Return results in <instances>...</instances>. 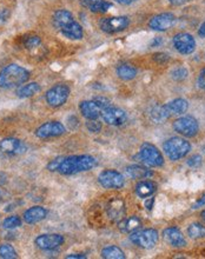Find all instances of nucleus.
I'll return each instance as SVG.
<instances>
[{
  "label": "nucleus",
  "instance_id": "nucleus-2",
  "mask_svg": "<svg viewBox=\"0 0 205 259\" xmlns=\"http://www.w3.org/2000/svg\"><path fill=\"white\" fill-rule=\"evenodd\" d=\"M53 23L59 27L60 32L71 40H80L84 35L83 27L74 20L70 11L58 10L53 15Z\"/></svg>",
  "mask_w": 205,
  "mask_h": 259
},
{
  "label": "nucleus",
  "instance_id": "nucleus-45",
  "mask_svg": "<svg viewBox=\"0 0 205 259\" xmlns=\"http://www.w3.org/2000/svg\"><path fill=\"white\" fill-rule=\"evenodd\" d=\"M201 216H202V218H203V219H204V222H205V210H204V211H202V214H201Z\"/></svg>",
  "mask_w": 205,
  "mask_h": 259
},
{
  "label": "nucleus",
  "instance_id": "nucleus-26",
  "mask_svg": "<svg viewBox=\"0 0 205 259\" xmlns=\"http://www.w3.org/2000/svg\"><path fill=\"white\" fill-rule=\"evenodd\" d=\"M41 87L38 83H29V84L21 86L17 91V96L19 98H30V97L34 96L35 93L40 92Z\"/></svg>",
  "mask_w": 205,
  "mask_h": 259
},
{
  "label": "nucleus",
  "instance_id": "nucleus-15",
  "mask_svg": "<svg viewBox=\"0 0 205 259\" xmlns=\"http://www.w3.org/2000/svg\"><path fill=\"white\" fill-rule=\"evenodd\" d=\"M174 23H176V17L172 13H160V15L154 16L151 19L149 26H150L151 30L163 32V31L171 29Z\"/></svg>",
  "mask_w": 205,
  "mask_h": 259
},
{
  "label": "nucleus",
  "instance_id": "nucleus-8",
  "mask_svg": "<svg viewBox=\"0 0 205 259\" xmlns=\"http://www.w3.org/2000/svg\"><path fill=\"white\" fill-rule=\"evenodd\" d=\"M98 182L102 188L109 189V190H118L123 188L125 179L121 173H119L116 170H105L98 175Z\"/></svg>",
  "mask_w": 205,
  "mask_h": 259
},
{
  "label": "nucleus",
  "instance_id": "nucleus-42",
  "mask_svg": "<svg viewBox=\"0 0 205 259\" xmlns=\"http://www.w3.org/2000/svg\"><path fill=\"white\" fill-rule=\"evenodd\" d=\"M7 19V12L6 11H0V23L5 21Z\"/></svg>",
  "mask_w": 205,
  "mask_h": 259
},
{
  "label": "nucleus",
  "instance_id": "nucleus-18",
  "mask_svg": "<svg viewBox=\"0 0 205 259\" xmlns=\"http://www.w3.org/2000/svg\"><path fill=\"white\" fill-rule=\"evenodd\" d=\"M80 113L88 119V121H92V119H97L102 113V107L95 102V100H85L82 102L79 105Z\"/></svg>",
  "mask_w": 205,
  "mask_h": 259
},
{
  "label": "nucleus",
  "instance_id": "nucleus-5",
  "mask_svg": "<svg viewBox=\"0 0 205 259\" xmlns=\"http://www.w3.org/2000/svg\"><path fill=\"white\" fill-rule=\"evenodd\" d=\"M130 241L136 246L142 247V249H152L158 241V232L154 229L137 230L130 233Z\"/></svg>",
  "mask_w": 205,
  "mask_h": 259
},
{
  "label": "nucleus",
  "instance_id": "nucleus-22",
  "mask_svg": "<svg viewBox=\"0 0 205 259\" xmlns=\"http://www.w3.org/2000/svg\"><path fill=\"white\" fill-rule=\"evenodd\" d=\"M164 106L166 108V111H168L169 116H181L188 111L189 103H188L185 99L178 98L168 103V104H165Z\"/></svg>",
  "mask_w": 205,
  "mask_h": 259
},
{
  "label": "nucleus",
  "instance_id": "nucleus-21",
  "mask_svg": "<svg viewBox=\"0 0 205 259\" xmlns=\"http://www.w3.org/2000/svg\"><path fill=\"white\" fill-rule=\"evenodd\" d=\"M80 2L91 12L95 13H105L113 6L112 2L107 0H80Z\"/></svg>",
  "mask_w": 205,
  "mask_h": 259
},
{
  "label": "nucleus",
  "instance_id": "nucleus-33",
  "mask_svg": "<svg viewBox=\"0 0 205 259\" xmlns=\"http://www.w3.org/2000/svg\"><path fill=\"white\" fill-rule=\"evenodd\" d=\"M188 76H189V72H188V69L185 68H177L171 72V77L176 82H182V80L187 79Z\"/></svg>",
  "mask_w": 205,
  "mask_h": 259
},
{
  "label": "nucleus",
  "instance_id": "nucleus-23",
  "mask_svg": "<svg viewBox=\"0 0 205 259\" xmlns=\"http://www.w3.org/2000/svg\"><path fill=\"white\" fill-rule=\"evenodd\" d=\"M140 226H142V221L137 216L120 219V222L118 223V229L125 233L135 232V231L139 230Z\"/></svg>",
  "mask_w": 205,
  "mask_h": 259
},
{
  "label": "nucleus",
  "instance_id": "nucleus-19",
  "mask_svg": "<svg viewBox=\"0 0 205 259\" xmlns=\"http://www.w3.org/2000/svg\"><path fill=\"white\" fill-rule=\"evenodd\" d=\"M48 210L43 206H32L24 212V221L27 224H37L48 217Z\"/></svg>",
  "mask_w": 205,
  "mask_h": 259
},
{
  "label": "nucleus",
  "instance_id": "nucleus-6",
  "mask_svg": "<svg viewBox=\"0 0 205 259\" xmlns=\"http://www.w3.org/2000/svg\"><path fill=\"white\" fill-rule=\"evenodd\" d=\"M139 157L143 160V163L150 166V168H159L164 164V158H163V155L159 152V150L154 145L149 143H144L140 146Z\"/></svg>",
  "mask_w": 205,
  "mask_h": 259
},
{
  "label": "nucleus",
  "instance_id": "nucleus-44",
  "mask_svg": "<svg viewBox=\"0 0 205 259\" xmlns=\"http://www.w3.org/2000/svg\"><path fill=\"white\" fill-rule=\"evenodd\" d=\"M198 33H199V35H201V37H205V21L203 24H202V26L199 27Z\"/></svg>",
  "mask_w": 205,
  "mask_h": 259
},
{
  "label": "nucleus",
  "instance_id": "nucleus-31",
  "mask_svg": "<svg viewBox=\"0 0 205 259\" xmlns=\"http://www.w3.org/2000/svg\"><path fill=\"white\" fill-rule=\"evenodd\" d=\"M151 117H152V119H154V121H165V119H168L170 116H169L168 111H166L165 106L163 105V106L154 107L151 112Z\"/></svg>",
  "mask_w": 205,
  "mask_h": 259
},
{
  "label": "nucleus",
  "instance_id": "nucleus-13",
  "mask_svg": "<svg viewBox=\"0 0 205 259\" xmlns=\"http://www.w3.org/2000/svg\"><path fill=\"white\" fill-rule=\"evenodd\" d=\"M102 121L106 124L112 125V126H119V125H123L126 121L127 116L126 112L121 108L118 107H105L102 110L101 113Z\"/></svg>",
  "mask_w": 205,
  "mask_h": 259
},
{
  "label": "nucleus",
  "instance_id": "nucleus-43",
  "mask_svg": "<svg viewBox=\"0 0 205 259\" xmlns=\"http://www.w3.org/2000/svg\"><path fill=\"white\" fill-rule=\"evenodd\" d=\"M116 1L121 5H130V4H132V2H135L136 0H116Z\"/></svg>",
  "mask_w": 205,
  "mask_h": 259
},
{
  "label": "nucleus",
  "instance_id": "nucleus-16",
  "mask_svg": "<svg viewBox=\"0 0 205 259\" xmlns=\"http://www.w3.org/2000/svg\"><path fill=\"white\" fill-rule=\"evenodd\" d=\"M26 147L19 139L5 138L0 141V153L5 155H17L23 153Z\"/></svg>",
  "mask_w": 205,
  "mask_h": 259
},
{
  "label": "nucleus",
  "instance_id": "nucleus-1",
  "mask_svg": "<svg viewBox=\"0 0 205 259\" xmlns=\"http://www.w3.org/2000/svg\"><path fill=\"white\" fill-rule=\"evenodd\" d=\"M98 161L88 155L58 157L48 164V169L52 172H59L63 175H72L80 172H86L96 168Z\"/></svg>",
  "mask_w": 205,
  "mask_h": 259
},
{
  "label": "nucleus",
  "instance_id": "nucleus-3",
  "mask_svg": "<svg viewBox=\"0 0 205 259\" xmlns=\"http://www.w3.org/2000/svg\"><path fill=\"white\" fill-rule=\"evenodd\" d=\"M29 78L30 72L26 69L17 65V64H11L0 72V88L10 90V88L18 87L26 83Z\"/></svg>",
  "mask_w": 205,
  "mask_h": 259
},
{
  "label": "nucleus",
  "instance_id": "nucleus-37",
  "mask_svg": "<svg viewBox=\"0 0 205 259\" xmlns=\"http://www.w3.org/2000/svg\"><path fill=\"white\" fill-rule=\"evenodd\" d=\"M93 100H95L97 104H98L99 106L102 107V108L110 106V100L106 99V98H104V97H96V98L93 99Z\"/></svg>",
  "mask_w": 205,
  "mask_h": 259
},
{
  "label": "nucleus",
  "instance_id": "nucleus-20",
  "mask_svg": "<svg viewBox=\"0 0 205 259\" xmlns=\"http://www.w3.org/2000/svg\"><path fill=\"white\" fill-rule=\"evenodd\" d=\"M106 211L109 217L112 221H120L124 216V202L120 198H115L110 200L106 206Z\"/></svg>",
  "mask_w": 205,
  "mask_h": 259
},
{
  "label": "nucleus",
  "instance_id": "nucleus-9",
  "mask_svg": "<svg viewBox=\"0 0 205 259\" xmlns=\"http://www.w3.org/2000/svg\"><path fill=\"white\" fill-rule=\"evenodd\" d=\"M173 129L176 132H178L179 135L184 136V137L187 138H190L195 137V136L197 135L199 125L197 119H195L191 116H187L177 119V121L173 122Z\"/></svg>",
  "mask_w": 205,
  "mask_h": 259
},
{
  "label": "nucleus",
  "instance_id": "nucleus-32",
  "mask_svg": "<svg viewBox=\"0 0 205 259\" xmlns=\"http://www.w3.org/2000/svg\"><path fill=\"white\" fill-rule=\"evenodd\" d=\"M19 226H21V219L19 218L18 216L7 217V218L4 219V222H2V227L6 230H13Z\"/></svg>",
  "mask_w": 205,
  "mask_h": 259
},
{
  "label": "nucleus",
  "instance_id": "nucleus-41",
  "mask_svg": "<svg viewBox=\"0 0 205 259\" xmlns=\"http://www.w3.org/2000/svg\"><path fill=\"white\" fill-rule=\"evenodd\" d=\"M191 1V0H170V2L174 6H181V5L187 4V2Z\"/></svg>",
  "mask_w": 205,
  "mask_h": 259
},
{
  "label": "nucleus",
  "instance_id": "nucleus-46",
  "mask_svg": "<svg viewBox=\"0 0 205 259\" xmlns=\"http://www.w3.org/2000/svg\"><path fill=\"white\" fill-rule=\"evenodd\" d=\"M0 199H1V191H0Z\"/></svg>",
  "mask_w": 205,
  "mask_h": 259
},
{
  "label": "nucleus",
  "instance_id": "nucleus-10",
  "mask_svg": "<svg viewBox=\"0 0 205 259\" xmlns=\"http://www.w3.org/2000/svg\"><path fill=\"white\" fill-rule=\"evenodd\" d=\"M64 237L58 233H46V235H40L34 239V244L38 249L44 250V251H52L59 247L64 243Z\"/></svg>",
  "mask_w": 205,
  "mask_h": 259
},
{
  "label": "nucleus",
  "instance_id": "nucleus-40",
  "mask_svg": "<svg viewBox=\"0 0 205 259\" xmlns=\"http://www.w3.org/2000/svg\"><path fill=\"white\" fill-rule=\"evenodd\" d=\"M74 258H79V259H85L86 256L82 255V253H72V255L66 256V259H74Z\"/></svg>",
  "mask_w": 205,
  "mask_h": 259
},
{
  "label": "nucleus",
  "instance_id": "nucleus-34",
  "mask_svg": "<svg viewBox=\"0 0 205 259\" xmlns=\"http://www.w3.org/2000/svg\"><path fill=\"white\" fill-rule=\"evenodd\" d=\"M86 127L90 132L92 133H98L102 130V124L97 119H92V121H88L86 122Z\"/></svg>",
  "mask_w": 205,
  "mask_h": 259
},
{
  "label": "nucleus",
  "instance_id": "nucleus-14",
  "mask_svg": "<svg viewBox=\"0 0 205 259\" xmlns=\"http://www.w3.org/2000/svg\"><path fill=\"white\" fill-rule=\"evenodd\" d=\"M173 46L179 53L191 54L196 50L195 38L189 33H178L173 38Z\"/></svg>",
  "mask_w": 205,
  "mask_h": 259
},
{
  "label": "nucleus",
  "instance_id": "nucleus-27",
  "mask_svg": "<svg viewBox=\"0 0 205 259\" xmlns=\"http://www.w3.org/2000/svg\"><path fill=\"white\" fill-rule=\"evenodd\" d=\"M117 76L123 80H131L137 76V69L130 64H121L117 68Z\"/></svg>",
  "mask_w": 205,
  "mask_h": 259
},
{
  "label": "nucleus",
  "instance_id": "nucleus-30",
  "mask_svg": "<svg viewBox=\"0 0 205 259\" xmlns=\"http://www.w3.org/2000/svg\"><path fill=\"white\" fill-rule=\"evenodd\" d=\"M0 258L4 259H15L18 258V253L15 250V247L10 244H1L0 245Z\"/></svg>",
  "mask_w": 205,
  "mask_h": 259
},
{
  "label": "nucleus",
  "instance_id": "nucleus-7",
  "mask_svg": "<svg viewBox=\"0 0 205 259\" xmlns=\"http://www.w3.org/2000/svg\"><path fill=\"white\" fill-rule=\"evenodd\" d=\"M68 96H70V88L65 84H58L54 85L46 92V102L50 106L52 107H59L66 103Z\"/></svg>",
  "mask_w": 205,
  "mask_h": 259
},
{
  "label": "nucleus",
  "instance_id": "nucleus-17",
  "mask_svg": "<svg viewBox=\"0 0 205 259\" xmlns=\"http://www.w3.org/2000/svg\"><path fill=\"white\" fill-rule=\"evenodd\" d=\"M163 238H164L166 244L172 247H184L187 245V241H185L182 231L178 227L171 226L165 229L163 232Z\"/></svg>",
  "mask_w": 205,
  "mask_h": 259
},
{
  "label": "nucleus",
  "instance_id": "nucleus-28",
  "mask_svg": "<svg viewBox=\"0 0 205 259\" xmlns=\"http://www.w3.org/2000/svg\"><path fill=\"white\" fill-rule=\"evenodd\" d=\"M102 257L105 259H124L125 258V255H124V252L118 246L109 245V246L104 247L102 250Z\"/></svg>",
  "mask_w": 205,
  "mask_h": 259
},
{
  "label": "nucleus",
  "instance_id": "nucleus-38",
  "mask_svg": "<svg viewBox=\"0 0 205 259\" xmlns=\"http://www.w3.org/2000/svg\"><path fill=\"white\" fill-rule=\"evenodd\" d=\"M197 85L201 88H203V90H205V69H203V71H202L201 73H199L198 79H197Z\"/></svg>",
  "mask_w": 205,
  "mask_h": 259
},
{
  "label": "nucleus",
  "instance_id": "nucleus-11",
  "mask_svg": "<svg viewBox=\"0 0 205 259\" xmlns=\"http://www.w3.org/2000/svg\"><path fill=\"white\" fill-rule=\"evenodd\" d=\"M66 132L65 126L59 121H48L35 130V136L40 139L60 137Z\"/></svg>",
  "mask_w": 205,
  "mask_h": 259
},
{
  "label": "nucleus",
  "instance_id": "nucleus-35",
  "mask_svg": "<svg viewBox=\"0 0 205 259\" xmlns=\"http://www.w3.org/2000/svg\"><path fill=\"white\" fill-rule=\"evenodd\" d=\"M40 44H41V40L39 37H30L25 40V47L29 50L35 49V47L39 46Z\"/></svg>",
  "mask_w": 205,
  "mask_h": 259
},
{
  "label": "nucleus",
  "instance_id": "nucleus-24",
  "mask_svg": "<svg viewBox=\"0 0 205 259\" xmlns=\"http://www.w3.org/2000/svg\"><path fill=\"white\" fill-rule=\"evenodd\" d=\"M157 190V184L152 180H142L136 185V193L140 198H149Z\"/></svg>",
  "mask_w": 205,
  "mask_h": 259
},
{
  "label": "nucleus",
  "instance_id": "nucleus-25",
  "mask_svg": "<svg viewBox=\"0 0 205 259\" xmlns=\"http://www.w3.org/2000/svg\"><path fill=\"white\" fill-rule=\"evenodd\" d=\"M126 173L129 177L134 178V179H144L152 175V172L146 168H143L140 165H131L126 168Z\"/></svg>",
  "mask_w": 205,
  "mask_h": 259
},
{
  "label": "nucleus",
  "instance_id": "nucleus-36",
  "mask_svg": "<svg viewBox=\"0 0 205 259\" xmlns=\"http://www.w3.org/2000/svg\"><path fill=\"white\" fill-rule=\"evenodd\" d=\"M187 164L190 166V168H192V169L201 168V165H202V157L199 155H192V157H190L189 159L187 160Z\"/></svg>",
  "mask_w": 205,
  "mask_h": 259
},
{
  "label": "nucleus",
  "instance_id": "nucleus-12",
  "mask_svg": "<svg viewBox=\"0 0 205 259\" xmlns=\"http://www.w3.org/2000/svg\"><path fill=\"white\" fill-rule=\"evenodd\" d=\"M130 20L127 17H110V18H105L101 21V29L102 31L106 33H117L121 32L129 26Z\"/></svg>",
  "mask_w": 205,
  "mask_h": 259
},
{
  "label": "nucleus",
  "instance_id": "nucleus-29",
  "mask_svg": "<svg viewBox=\"0 0 205 259\" xmlns=\"http://www.w3.org/2000/svg\"><path fill=\"white\" fill-rule=\"evenodd\" d=\"M188 236L192 239H198V238H204L205 237V226L198 223H193L188 229Z\"/></svg>",
  "mask_w": 205,
  "mask_h": 259
},
{
  "label": "nucleus",
  "instance_id": "nucleus-39",
  "mask_svg": "<svg viewBox=\"0 0 205 259\" xmlns=\"http://www.w3.org/2000/svg\"><path fill=\"white\" fill-rule=\"evenodd\" d=\"M205 205V194H203V197H202L201 199L198 200V202H196L195 204L192 205V208H198L201 207V206H204Z\"/></svg>",
  "mask_w": 205,
  "mask_h": 259
},
{
  "label": "nucleus",
  "instance_id": "nucleus-4",
  "mask_svg": "<svg viewBox=\"0 0 205 259\" xmlns=\"http://www.w3.org/2000/svg\"><path fill=\"white\" fill-rule=\"evenodd\" d=\"M163 150L171 160H179L190 152L191 144L184 138L172 137L165 141Z\"/></svg>",
  "mask_w": 205,
  "mask_h": 259
}]
</instances>
